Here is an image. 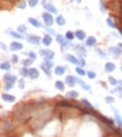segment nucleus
<instances>
[{
  "label": "nucleus",
  "instance_id": "49530a36",
  "mask_svg": "<svg viewBox=\"0 0 122 137\" xmlns=\"http://www.w3.org/2000/svg\"><path fill=\"white\" fill-rule=\"evenodd\" d=\"M18 61H19L18 55H16V54H14V55H11V63L16 64V63H18Z\"/></svg>",
  "mask_w": 122,
  "mask_h": 137
},
{
  "label": "nucleus",
  "instance_id": "2f4dec72",
  "mask_svg": "<svg viewBox=\"0 0 122 137\" xmlns=\"http://www.w3.org/2000/svg\"><path fill=\"white\" fill-rule=\"evenodd\" d=\"M28 72H29V68H27V67H22L19 70V74L22 75L23 78H27L28 77Z\"/></svg>",
  "mask_w": 122,
  "mask_h": 137
},
{
  "label": "nucleus",
  "instance_id": "5701e85b",
  "mask_svg": "<svg viewBox=\"0 0 122 137\" xmlns=\"http://www.w3.org/2000/svg\"><path fill=\"white\" fill-rule=\"evenodd\" d=\"M66 97H67V98H70V99H76V98L79 97V93H78V91L71 90V91H69V92H67Z\"/></svg>",
  "mask_w": 122,
  "mask_h": 137
},
{
  "label": "nucleus",
  "instance_id": "72a5a7b5",
  "mask_svg": "<svg viewBox=\"0 0 122 137\" xmlns=\"http://www.w3.org/2000/svg\"><path fill=\"white\" fill-rule=\"evenodd\" d=\"M17 32H18L20 35L24 36V34H26V32H27L26 26H25V25H19L18 27H17Z\"/></svg>",
  "mask_w": 122,
  "mask_h": 137
},
{
  "label": "nucleus",
  "instance_id": "603ef678",
  "mask_svg": "<svg viewBox=\"0 0 122 137\" xmlns=\"http://www.w3.org/2000/svg\"><path fill=\"white\" fill-rule=\"evenodd\" d=\"M76 83H77V84H79L80 87H81V85H83V84L85 83V81H84V80H81L80 78H76Z\"/></svg>",
  "mask_w": 122,
  "mask_h": 137
},
{
  "label": "nucleus",
  "instance_id": "ddd939ff",
  "mask_svg": "<svg viewBox=\"0 0 122 137\" xmlns=\"http://www.w3.org/2000/svg\"><path fill=\"white\" fill-rule=\"evenodd\" d=\"M23 44L19 43V42H13L11 44H10V50L11 51H22L23 50Z\"/></svg>",
  "mask_w": 122,
  "mask_h": 137
},
{
  "label": "nucleus",
  "instance_id": "4be33fe9",
  "mask_svg": "<svg viewBox=\"0 0 122 137\" xmlns=\"http://www.w3.org/2000/svg\"><path fill=\"white\" fill-rule=\"evenodd\" d=\"M54 87H56L57 90L63 91V90H64V87H66V85H64V82L58 80V81H56V83H54Z\"/></svg>",
  "mask_w": 122,
  "mask_h": 137
},
{
  "label": "nucleus",
  "instance_id": "37998d69",
  "mask_svg": "<svg viewBox=\"0 0 122 137\" xmlns=\"http://www.w3.org/2000/svg\"><path fill=\"white\" fill-rule=\"evenodd\" d=\"M96 52H97L98 54H100V56L102 57V59H106V57H107V54L105 53L104 51H102L101 49H96Z\"/></svg>",
  "mask_w": 122,
  "mask_h": 137
},
{
  "label": "nucleus",
  "instance_id": "3c124183",
  "mask_svg": "<svg viewBox=\"0 0 122 137\" xmlns=\"http://www.w3.org/2000/svg\"><path fill=\"white\" fill-rule=\"evenodd\" d=\"M18 88L19 89H24V88H25V81H24V80H19V82H18Z\"/></svg>",
  "mask_w": 122,
  "mask_h": 137
},
{
  "label": "nucleus",
  "instance_id": "0eeeda50",
  "mask_svg": "<svg viewBox=\"0 0 122 137\" xmlns=\"http://www.w3.org/2000/svg\"><path fill=\"white\" fill-rule=\"evenodd\" d=\"M64 59H66L69 63H72V64H75V65L78 66V63H79V59H77V57L75 56V55H72V54H67Z\"/></svg>",
  "mask_w": 122,
  "mask_h": 137
},
{
  "label": "nucleus",
  "instance_id": "dca6fc26",
  "mask_svg": "<svg viewBox=\"0 0 122 137\" xmlns=\"http://www.w3.org/2000/svg\"><path fill=\"white\" fill-rule=\"evenodd\" d=\"M75 36H76L77 39L84 40L85 38H86V33H85L84 30H81V29H78V30H76V32H75Z\"/></svg>",
  "mask_w": 122,
  "mask_h": 137
},
{
  "label": "nucleus",
  "instance_id": "de8ad7c7",
  "mask_svg": "<svg viewBox=\"0 0 122 137\" xmlns=\"http://www.w3.org/2000/svg\"><path fill=\"white\" fill-rule=\"evenodd\" d=\"M78 65H79L80 67H84L85 65H86V62H85L84 57H81V59H79V63H78Z\"/></svg>",
  "mask_w": 122,
  "mask_h": 137
},
{
  "label": "nucleus",
  "instance_id": "8fccbe9b",
  "mask_svg": "<svg viewBox=\"0 0 122 137\" xmlns=\"http://www.w3.org/2000/svg\"><path fill=\"white\" fill-rule=\"evenodd\" d=\"M81 88H83L84 90H86V91H90V85L87 84V83H84L83 85H81Z\"/></svg>",
  "mask_w": 122,
  "mask_h": 137
},
{
  "label": "nucleus",
  "instance_id": "b1692460",
  "mask_svg": "<svg viewBox=\"0 0 122 137\" xmlns=\"http://www.w3.org/2000/svg\"><path fill=\"white\" fill-rule=\"evenodd\" d=\"M111 93H114V94H117L119 98L122 99V87H115V89H113V90L111 91Z\"/></svg>",
  "mask_w": 122,
  "mask_h": 137
},
{
  "label": "nucleus",
  "instance_id": "1a4fd4ad",
  "mask_svg": "<svg viewBox=\"0 0 122 137\" xmlns=\"http://www.w3.org/2000/svg\"><path fill=\"white\" fill-rule=\"evenodd\" d=\"M64 82H66V83L69 85L70 88H74L75 85L77 84L76 83V78L72 77V75H67V77H66V81H64Z\"/></svg>",
  "mask_w": 122,
  "mask_h": 137
},
{
  "label": "nucleus",
  "instance_id": "5fc2aeb1",
  "mask_svg": "<svg viewBox=\"0 0 122 137\" xmlns=\"http://www.w3.org/2000/svg\"><path fill=\"white\" fill-rule=\"evenodd\" d=\"M118 47H119V49H121V50H122V43H119V44H118Z\"/></svg>",
  "mask_w": 122,
  "mask_h": 137
},
{
  "label": "nucleus",
  "instance_id": "f8f14e48",
  "mask_svg": "<svg viewBox=\"0 0 122 137\" xmlns=\"http://www.w3.org/2000/svg\"><path fill=\"white\" fill-rule=\"evenodd\" d=\"M3 80H5V82H13V83H15V82L17 81V77L14 74H10V73H7L3 75Z\"/></svg>",
  "mask_w": 122,
  "mask_h": 137
},
{
  "label": "nucleus",
  "instance_id": "c756f323",
  "mask_svg": "<svg viewBox=\"0 0 122 137\" xmlns=\"http://www.w3.org/2000/svg\"><path fill=\"white\" fill-rule=\"evenodd\" d=\"M1 124H2V128H3V127H7V129H13V128H14L13 122H10L9 120H7V119H6V120L3 119Z\"/></svg>",
  "mask_w": 122,
  "mask_h": 137
},
{
  "label": "nucleus",
  "instance_id": "7ed1b4c3",
  "mask_svg": "<svg viewBox=\"0 0 122 137\" xmlns=\"http://www.w3.org/2000/svg\"><path fill=\"white\" fill-rule=\"evenodd\" d=\"M111 109H112V111H113V114H114V121H115V124H117L120 128H122V117H121V115L119 114L118 109L114 108L113 106H111Z\"/></svg>",
  "mask_w": 122,
  "mask_h": 137
},
{
  "label": "nucleus",
  "instance_id": "f3484780",
  "mask_svg": "<svg viewBox=\"0 0 122 137\" xmlns=\"http://www.w3.org/2000/svg\"><path fill=\"white\" fill-rule=\"evenodd\" d=\"M64 72H66V67L62 66V65H58V66L54 67V74H56V75L61 77V75L64 74Z\"/></svg>",
  "mask_w": 122,
  "mask_h": 137
},
{
  "label": "nucleus",
  "instance_id": "7c9ffc66",
  "mask_svg": "<svg viewBox=\"0 0 122 137\" xmlns=\"http://www.w3.org/2000/svg\"><path fill=\"white\" fill-rule=\"evenodd\" d=\"M33 62H34V61L31 60V59H25V60H23V61H22L23 67H29V66L33 64Z\"/></svg>",
  "mask_w": 122,
  "mask_h": 137
},
{
  "label": "nucleus",
  "instance_id": "6e6d98bb",
  "mask_svg": "<svg viewBox=\"0 0 122 137\" xmlns=\"http://www.w3.org/2000/svg\"><path fill=\"white\" fill-rule=\"evenodd\" d=\"M118 30H119V33H120L121 36H122V28H118Z\"/></svg>",
  "mask_w": 122,
  "mask_h": 137
},
{
  "label": "nucleus",
  "instance_id": "c85d7f7f",
  "mask_svg": "<svg viewBox=\"0 0 122 137\" xmlns=\"http://www.w3.org/2000/svg\"><path fill=\"white\" fill-rule=\"evenodd\" d=\"M81 104H83V105L85 106V107H87L88 109H89V110H93V108H94V107H93V105H92L86 98H83V99H81Z\"/></svg>",
  "mask_w": 122,
  "mask_h": 137
},
{
  "label": "nucleus",
  "instance_id": "4468645a",
  "mask_svg": "<svg viewBox=\"0 0 122 137\" xmlns=\"http://www.w3.org/2000/svg\"><path fill=\"white\" fill-rule=\"evenodd\" d=\"M7 33L9 34L11 37H14V38H17V39H24V36L23 35H20V34L18 32H15V30H13V29H7Z\"/></svg>",
  "mask_w": 122,
  "mask_h": 137
},
{
  "label": "nucleus",
  "instance_id": "4c0bfd02",
  "mask_svg": "<svg viewBox=\"0 0 122 137\" xmlns=\"http://www.w3.org/2000/svg\"><path fill=\"white\" fill-rule=\"evenodd\" d=\"M28 59H31V60H33V61H35L36 59H37V54L35 53V52H33V51H29L28 52Z\"/></svg>",
  "mask_w": 122,
  "mask_h": 137
},
{
  "label": "nucleus",
  "instance_id": "864d4df0",
  "mask_svg": "<svg viewBox=\"0 0 122 137\" xmlns=\"http://www.w3.org/2000/svg\"><path fill=\"white\" fill-rule=\"evenodd\" d=\"M0 45H1V50L2 51H6V52L8 51V47H7V45H5V43H1Z\"/></svg>",
  "mask_w": 122,
  "mask_h": 137
},
{
  "label": "nucleus",
  "instance_id": "423d86ee",
  "mask_svg": "<svg viewBox=\"0 0 122 137\" xmlns=\"http://www.w3.org/2000/svg\"><path fill=\"white\" fill-rule=\"evenodd\" d=\"M72 50L78 54V56H80V57H85V55H86V51L80 45H72Z\"/></svg>",
  "mask_w": 122,
  "mask_h": 137
},
{
  "label": "nucleus",
  "instance_id": "c9c22d12",
  "mask_svg": "<svg viewBox=\"0 0 122 137\" xmlns=\"http://www.w3.org/2000/svg\"><path fill=\"white\" fill-rule=\"evenodd\" d=\"M10 67H11V66H10V63L7 62V61H6V62H2L1 65H0V68L3 70V71H9Z\"/></svg>",
  "mask_w": 122,
  "mask_h": 137
},
{
  "label": "nucleus",
  "instance_id": "f704fd0d",
  "mask_svg": "<svg viewBox=\"0 0 122 137\" xmlns=\"http://www.w3.org/2000/svg\"><path fill=\"white\" fill-rule=\"evenodd\" d=\"M43 64L47 68L51 70V67H53V65H54V62H53V60H43Z\"/></svg>",
  "mask_w": 122,
  "mask_h": 137
},
{
  "label": "nucleus",
  "instance_id": "393cba45",
  "mask_svg": "<svg viewBox=\"0 0 122 137\" xmlns=\"http://www.w3.org/2000/svg\"><path fill=\"white\" fill-rule=\"evenodd\" d=\"M40 68H41V70H42V71L44 72V73L46 74V77H47V78H51V70H50V68H47L45 65H44L43 63H41Z\"/></svg>",
  "mask_w": 122,
  "mask_h": 137
},
{
  "label": "nucleus",
  "instance_id": "a878e982",
  "mask_svg": "<svg viewBox=\"0 0 122 137\" xmlns=\"http://www.w3.org/2000/svg\"><path fill=\"white\" fill-rule=\"evenodd\" d=\"M56 40H57V43H59V44H60V45H63V44L67 42L66 37H63L62 35H59V34H57V36H56Z\"/></svg>",
  "mask_w": 122,
  "mask_h": 137
},
{
  "label": "nucleus",
  "instance_id": "79ce46f5",
  "mask_svg": "<svg viewBox=\"0 0 122 137\" xmlns=\"http://www.w3.org/2000/svg\"><path fill=\"white\" fill-rule=\"evenodd\" d=\"M45 32L49 34V35H51V36H57V34H56V32H54V30L51 28V27H45Z\"/></svg>",
  "mask_w": 122,
  "mask_h": 137
},
{
  "label": "nucleus",
  "instance_id": "bb28decb",
  "mask_svg": "<svg viewBox=\"0 0 122 137\" xmlns=\"http://www.w3.org/2000/svg\"><path fill=\"white\" fill-rule=\"evenodd\" d=\"M75 71H76V73L79 75V77H84V75H87V72L85 71L83 67H80V66H76Z\"/></svg>",
  "mask_w": 122,
  "mask_h": 137
},
{
  "label": "nucleus",
  "instance_id": "2eb2a0df",
  "mask_svg": "<svg viewBox=\"0 0 122 137\" xmlns=\"http://www.w3.org/2000/svg\"><path fill=\"white\" fill-rule=\"evenodd\" d=\"M42 43L44 46H50L51 43H52V36L49 35V34H45L44 37L42 38Z\"/></svg>",
  "mask_w": 122,
  "mask_h": 137
},
{
  "label": "nucleus",
  "instance_id": "cd10ccee",
  "mask_svg": "<svg viewBox=\"0 0 122 137\" xmlns=\"http://www.w3.org/2000/svg\"><path fill=\"white\" fill-rule=\"evenodd\" d=\"M64 37H66V39H67V40H69V42H71V40H74L75 38H76V36H75V33L70 32V30H68V32L66 33Z\"/></svg>",
  "mask_w": 122,
  "mask_h": 137
},
{
  "label": "nucleus",
  "instance_id": "aec40b11",
  "mask_svg": "<svg viewBox=\"0 0 122 137\" xmlns=\"http://www.w3.org/2000/svg\"><path fill=\"white\" fill-rule=\"evenodd\" d=\"M66 19H64V17L62 15H58L57 18H56V24L58 26H64L66 25Z\"/></svg>",
  "mask_w": 122,
  "mask_h": 137
},
{
  "label": "nucleus",
  "instance_id": "13d9d810",
  "mask_svg": "<svg viewBox=\"0 0 122 137\" xmlns=\"http://www.w3.org/2000/svg\"><path fill=\"white\" fill-rule=\"evenodd\" d=\"M76 1H77L78 3H80V2H81V0H76Z\"/></svg>",
  "mask_w": 122,
  "mask_h": 137
},
{
  "label": "nucleus",
  "instance_id": "6ab92c4d",
  "mask_svg": "<svg viewBox=\"0 0 122 137\" xmlns=\"http://www.w3.org/2000/svg\"><path fill=\"white\" fill-rule=\"evenodd\" d=\"M104 70L105 72H107V73H111V72H113L115 70V65H114V63H112V62H107V63H105V65H104Z\"/></svg>",
  "mask_w": 122,
  "mask_h": 137
},
{
  "label": "nucleus",
  "instance_id": "4d7b16f0",
  "mask_svg": "<svg viewBox=\"0 0 122 137\" xmlns=\"http://www.w3.org/2000/svg\"><path fill=\"white\" fill-rule=\"evenodd\" d=\"M119 85H120V87H122V80H119Z\"/></svg>",
  "mask_w": 122,
  "mask_h": 137
},
{
  "label": "nucleus",
  "instance_id": "09e8293b",
  "mask_svg": "<svg viewBox=\"0 0 122 137\" xmlns=\"http://www.w3.org/2000/svg\"><path fill=\"white\" fill-rule=\"evenodd\" d=\"M101 12H102V13H105V12H106V7L104 6V2H103V1H101Z\"/></svg>",
  "mask_w": 122,
  "mask_h": 137
},
{
  "label": "nucleus",
  "instance_id": "a18cd8bd",
  "mask_svg": "<svg viewBox=\"0 0 122 137\" xmlns=\"http://www.w3.org/2000/svg\"><path fill=\"white\" fill-rule=\"evenodd\" d=\"M14 85H15V83H13V82H6L5 83V90L6 91H8V90H10Z\"/></svg>",
  "mask_w": 122,
  "mask_h": 137
},
{
  "label": "nucleus",
  "instance_id": "9d476101",
  "mask_svg": "<svg viewBox=\"0 0 122 137\" xmlns=\"http://www.w3.org/2000/svg\"><path fill=\"white\" fill-rule=\"evenodd\" d=\"M108 52H110L113 56L119 57L122 54V50L119 49V47H110V49H108Z\"/></svg>",
  "mask_w": 122,
  "mask_h": 137
},
{
  "label": "nucleus",
  "instance_id": "f257e3e1",
  "mask_svg": "<svg viewBox=\"0 0 122 137\" xmlns=\"http://www.w3.org/2000/svg\"><path fill=\"white\" fill-rule=\"evenodd\" d=\"M39 54L43 57V60H53L54 55H56V53L49 49H43V50L41 49L39 51Z\"/></svg>",
  "mask_w": 122,
  "mask_h": 137
},
{
  "label": "nucleus",
  "instance_id": "e433bc0d",
  "mask_svg": "<svg viewBox=\"0 0 122 137\" xmlns=\"http://www.w3.org/2000/svg\"><path fill=\"white\" fill-rule=\"evenodd\" d=\"M27 6V1H25V0H20V1L17 3V7H18L19 9H25Z\"/></svg>",
  "mask_w": 122,
  "mask_h": 137
},
{
  "label": "nucleus",
  "instance_id": "f03ea898",
  "mask_svg": "<svg viewBox=\"0 0 122 137\" xmlns=\"http://www.w3.org/2000/svg\"><path fill=\"white\" fill-rule=\"evenodd\" d=\"M42 18H43L44 24H45L47 27H51V26L53 25V23L56 22V20L53 19V17H52V15H51L50 12H43V13H42Z\"/></svg>",
  "mask_w": 122,
  "mask_h": 137
},
{
  "label": "nucleus",
  "instance_id": "473e14b6",
  "mask_svg": "<svg viewBox=\"0 0 122 137\" xmlns=\"http://www.w3.org/2000/svg\"><path fill=\"white\" fill-rule=\"evenodd\" d=\"M107 80H108V83L111 85H113V87H119V80L114 79L113 77H108Z\"/></svg>",
  "mask_w": 122,
  "mask_h": 137
},
{
  "label": "nucleus",
  "instance_id": "9b49d317",
  "mask_svg": "<svg viewBox=\"0 0 122 137\" xmlns=\"http://www.w3.org/2000/svg\"><path fill=\"white\" fill-rule=\"evenodd\" d=\"M1 98H2V100L6 101V102H14L16 100V98L14 97V95L9 94V93H6V92H3V93L1 94Z\"/></svg>",
  "mask_w": 122,
  "mask_h": 137
},
{
  "label": "nucleus",
  "instance_id": "20e7f679",
  "mask_svg": "<svg viewBox=\"0 0 122 137\" xmlns=\"http://www.w3.org/2000/svg\"><path fill=\"white\" fill-rule=\"evenodd\" d=\"M25 39L29 44H33V45H39V44L41 43V38L36 35H27Z\"/></svg>",
  "mask_w": 122,
  "mask_h": 137
},
{
  "label": "nucleus",
  "instance_id": "a19ab883",
  "mask_svg": "<svg viewBox=\"0 0 122 137\" xmlns=\"http://www.w3.org/2000/svg\"><path fill=\"white\" fill-rule=\"evenodd\" d=\"M27 3H28L29 7L34 8V7L37 6V3H39V0H27Z\"/></svg>",
  "mask_w": 122,
  "mask_h": 137
},
{
  "label": "nucleus",
  "instance_id": "58836bf2",
  "mask_svg": "<svg viewBox=\"0 0 122 137\" xmlns=\"http://www.w3.org/2000/svg\"><path fill=\"white\" fill-rule=\"evenodd\" d=\"M106 24H107L108 27H111V28H117V25H115L114 22H113V20H112L111 18H107V19H106Z\"/></svg>",
  "mask_w": 122,
  "mask_h": 137
},
{
  "label": "nucleus",
  "instance_id": "bf43d9fd",
  "mask_svg": "<svg viewBox=\"0 0 122 137\" xmlns=\"http://www.w3.org/2000/svg\"><path fill=\"white\" fill-rule=\"evenodd\" d=\"M120 70H121V72H122V66H121V67H120Z\"/></svg>",
  "mask_w": 122,
  "mask_h": 137
},
{
  "label": "nucleus",
  "instance_id": "412c9836",
  "mask_svg": "<svg viewBox=\"0 0 122 137\" xmlns=\"http://www.w3.org/2000/svg\"><path fill=\"white\" fill-rule=\"evenodd\" d=\"M96 42L97 40L94 36H89V37H87V39H86V46L92 47V46H94L95 44H96Z\"/></svg>",
  "mask_w": 122,
  "mask_h": 137
},
{
  "label": "nucleus",
  "instance_id": "39448f33",
  "mask_svg": "<svg viewBox=\"0 0 122 137\" xmlns=\"http://www.w3.org/2000/svg\"><path fill=\"white\" fill-rule=\"evenodd\" d=\"M40 77V72L37 68L35 67H31L29 68V72H28V78L31 80H36V79H39Z\"/></svg>",
  "mask_w": 122,
  "mask_h": 137
},
{
  "label": "nucleus",
  "instance_id": "c03bdc74",
  "mask_svg": "<svg viewBox=\"0 0 122 137\" xmlns=\"http://www.w3.org/2000/svg\"><path fill=\"white\" fill-rule=\"evenodd\" d=\"M87 77L90 79V80H94V79H96V73L93 71H87Z\"/></svg>",
  "mask_w": 122,
  "mask_h": 137
},
{
  "label": "nucleus",
  "instance_id": "ea45409f",
  "mask_svg": "<svg viewBox=\"0 0 122 137\" xmlns=\"http://www.w3.org/2000/svg\"><path fill=\"white\" fill-rule=\"evenodd\" d=\"M115 100H114V98L113 97H111V95H107V97H105V102H106L107 105H110L112 106V104H113Z\"/></svg>",
  "mask_w": 122,
  "mask_h": 137
},
{
  "label": "nucleus",
  "instance_id": "6e6552de",
  "mask_svg": "<svg viewBox=\"0 0 122 137\" xmlns=\"http://www.w3.org/2000/svg\"><path fill=\"white\" fill-rule=\"evenodd\" d=\"M43 7H44V9H45L46 11H49L50 13H56V15L58 13V9H57L56 7H54V6L52 5V3H51V2H49V3L46 2V3H45V5H44Z\"/></svg>",
  "mask_w": 122,
  "mask_h": 137
},
{
  "label": "nucleus",
  "instance_id": "a211bd4d",
  "mask_svg": "<svg viewBox=\"0 0 122 137\" xmlns=\"http://www.w3.org/2000/svg\"><path fill=\"white\" fill-rule=\"evenodd\" d=\"M28 23L33 27H36V28H41V27H42V24H41L36 18H33V17H29L28 18Z\"/></svg>",
  "mask_w": 122,
  "mask_h": 137
}]
</instances>
